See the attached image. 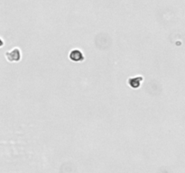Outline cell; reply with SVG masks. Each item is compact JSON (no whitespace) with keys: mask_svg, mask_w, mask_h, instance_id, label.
Wrapping results in <instances>:
<instances>
[{"mask_svg":"<svg viewBox=\"0 0 185 173\" xmlns=\"http://www.w3.org/2000/svg\"><path fill=\"white\" fill-rule=\"evenodd\" d=\"M141 80H142V78H134V79H130L128 80V84H129L132 88H139Z\"/></svg>","mask_w":185,"mask_h":173,"instance_id":"cell-3","label":"cell"},{"mask_svg":"<svg viewBox=\"0 0 185 173\" xmlns=\"http://www.w3.org/2000/svg\"><path fill=\"white\" fill-rule=\"evenodd\" d=\"M7 57L9 61H19L20 60V57H21V54H20V51L19 50L17 49H15L13 50L12 51L7 53Z\"/></svg>","mask_w":185,"mask_h":173,"instance_id":"cell-2","label":"cell"},{"mask_svg":"<svg viewBox=\"0 0 185 173\" xmlns=\"http://www.w3.org/2000/svg\"><path fill=\"white\" fill-rule=\"evenodd\" d=\"M70 58H71V60L73 61V62H81L84 59L82 52L79 50H72L70 54Z\"/></svg>","mask_w":185,"mask_h":173,"instance_id":"cell-1","label":"cell"}]
</instances>
